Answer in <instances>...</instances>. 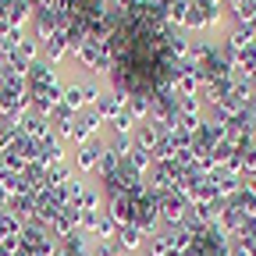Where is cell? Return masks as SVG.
<instances>
[{
	"label": "cell",
	"instance_id": "3957f363",
	"mask_svg": "<svg viewBox=\"0 0 256 256\" xmlns=\"http://www.w3.org/2000/svg\"><path fill=\"white\" fill-rule=\"evenodd\" d=\"M92 110L104 118V124H110L114 118H121V114H124V92H118V89H110V86H107L100 96H96Z\"/></svg>",
	"mask_w": 256,
	"mask_h": 256
},
{
	"label": "cell",
	"instance_id": "277c9868",
	"mask_svg": "<svg viewBox=\"0 0 256 256\" xmlns=\"http://www.w3.org/2000/svg\"><path fill=\"white\" fill-rule=\"evenodd\" d=\"M164 132H168V128H160L156 121H142V124H136V132H132V146H136V150H146V153H153Z\"/></svg>",
	"mask_w": 256,
	"mask_h": 256
},
{
	"label": "cell",
	"instance_id": "6da1fadb",
	"mask_svg": "<svg viewBox=\"0 0 256 256\" xmlns=\"http://www.w3.org/2000/svg\"><path fill=\"white\" fill-rule=\"evenodd\" d=\"M100 156H104V136H100V139H89V142L72 146L68 164H72V171H75V174L92 178V174H96V168H100Z\"/></svg>",
	"mask_w": 256,
	"mask_h": 256
},
{
	"label": "cell",
	"instance_id": "7a4b0ae2",
	"mask_svg": "<svg viewBox=\"0 0 256 256\" xmlns=\"http://www.w3.org/2000/svg\"><path fill=\"white\" fill-rule=\"evenodd\" d=\"M142 242H146V232L139 228V224H121V228L114 232V238H110V246H114L121 256H139Z\"/></svg>",
	"mask_w": 256,
	"mask_h": 256
}]
</instances>
